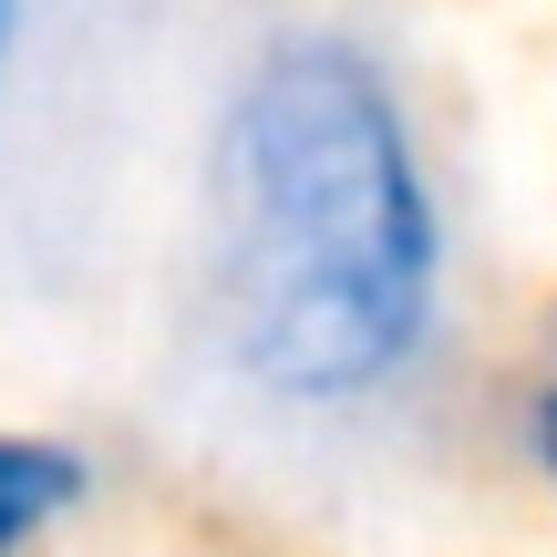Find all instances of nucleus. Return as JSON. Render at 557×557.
<instances>
[{"instance_id":"obj_1","label":"nucleus","mask_w":557,"mask_h":557,"mask_svg":"<svg viewBox=\"0 0 557 557\" xmlns=\"http://www.w3.org/2000/svg\"><path fill=\"white\" fill-rule=\"evenodd\" d=\"M465 227L393 41L278 21L218 83L197 156V320L259 413L351 434L434 393Z\"/></svg>"},{"instance_id":"obj_2","label":"nucleus","mask_w":557,"mask_h":557,"mask_svg":"<svg viewBox=\"0 0 557 557\" xmlns=\"http://www.w3.org/2000/svg\"><path fill=\"white\" fill-rule=\"evenodd\" d=\"M94 496H103L94 444L41 434V423H0V557H52L94 517Z\"/></svg>"},{"instance_id":"obj_3","label":"nucleus","mask_w":557,"mask_h":557,"mask_svg":"<svg viewBox=\"0 0 557 557\" xmlns=\"http://www.w3.org/2000/svg\"><path fill=\"white\" fill-rule=\"evenodd\" d=\"M506 444H517L527 485H537V496H547V517H557V310H547V331H537V361L517 372V403H506Z\"/></svg>"},{"instance_id":"obj_4","label":"nucleus","mask_w":557,"mask_h":557,"mask_svg":"<svg viewBox=\"0 0 557 557\" xmlns=\"http://www.w3.org/2000/svg\"><path fill=\"white\" fill-rule=\"evenodd\" d=\"M21 32H32V0H0V94H11V73H21Z\"/></svg>"}]
</instances>
